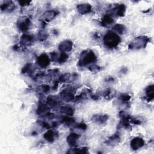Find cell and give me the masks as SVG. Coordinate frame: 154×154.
Listing matches in <instances>:
<instances>
[{
	"label": "cell",
	"instance_id": "cell-1",
	"mask_svg": "<svg viewBox=\"0 0 154 154\" xmlns=\"http://www.w3.org/2000/svg\"><path fill=\"white\" fill-rule=\"evenodd\" d=\"M104 45L109 48H116L120 42L121 39L117 34L113 31H109L103 36Z\"/></svg>",
	"mask_w": 154,
	"mask_h": 154
},
{
	"label": "cell",
	"instance_id": "cell-2",
	"mask_svg": "<svg viewBox=\"0 0 154 154\" xmlns=\"http://www.w3.org/2000/svg\"><path fill=\"white\" fill-rule=\"evenodd\" d=\"M97 61V57L93 51H84L82 52L78 61V65L79 66H85L91 63H93Z\"/></svg>",
	"mask_w": 154,
	"mask_h": 154
},
{
	"label": "cell",
	"instance_id": "cell-3",
	"mask_svg": "<svg viewBox=\"0 0 154 154\" xmlns=\"http://www.w3.org/2000/svg\"><path fill=\"white\" fill-rule=\"evenodd\" d=\"M149 41V38L146 36H140L138 37L131 42L129 45V49H141L145 48L146 45Z\"/></svg>",
	"mask_w": 154,
	"mask_h": 154
},
{
	"label": "cell",
	"instance_id": "cell-4",
	"mask_svg": "<svg viewBox=\"0 0 154 154\" xmlns=\"http://www.w3.org/2000/svg\"><path fill=\"white\" fill-rule=\"evenodd\" d=\"M73 88H67L66 90H63L60 93V96L66 102L72 101L74 99V93L73 92Z\"/></svg>",
	"mask_w": 154,
	"mask_h": 154
},
{
	"label": "cell",
	"instance_id": "cell-5",
	"mask_svg": "<svg viewBox=\"0 0 154 154\" xmlns=\"http://www.w3.org/2000/svg\"><path fill=\"white\" fill-rule=\"evenodd\" d=\"M37 64L38 65L42 68H46L47 67L50 63V59L49 56L43 53L41 54L38 58H37Z\"/></svg>",
	"mask_w": 154,
	"mask_h": 154
},
{
	"label": "cell",
	"instance_id": "cell-6",
	"mask_svg": "<svg viewBox=\"0 0 154 154\" xmlns=\"http://www.w3.org/2000/svg\"><path fill=\"white\" fill-rule=\"evenodd\" d=\"M144 144H145V142L144 140L138 137L134 138L130 143L131 147L134 150H137L138 149H140L144 145Z\"/></svg>",
	"mask_w": 154,
	"mask_h": 154
},
{
	"label": "cell",
	"instance_id": "cell-7",
	"mask_svg": "<svg viewBox=\"0 0 154 154\" xmlns=\"http://www.w3.org/2000/svg\"><path fill=\"white\" fill-rule=\"evenodd\" d=\"M31 25V22L29 18L25 17L23 19L19 20L17 22V27L18 28L22 31H27Z\"/></svg>",
	"mask_w": 154,
	"mask_h": 154
},
{
	"label": "cell",
	"instance_id": "cell-8",
	"mask_svg": "<svg viewBox=\"0 0 154 154\" xmlns=\"http://www.w3.org/2000/svg\"><path fill=\"white\" fill-rule=\"evenodd\" d=\"M73 48V43L70 40H64L60 43L58 46V49L62 52H69Z\"/></svg>",
	"mask_w": 154,
	"mask_h": 154
},
{
	"label": "cell",
	"instance_id": "cell-9",
	"mask_svg": "<svg viewBox=\"0 0 154 154\" xmlns=\"http://www.w3.org/2000/svg\"><path fill=\"white\" fill-rule=\"evenodd\" d=\"M57 137H58V133L56 131H53L52 129L48 130L43 135V138L46 141L50 143L54 141Z\"/></svg>",
	"mask_w": 154,
	"mask_h": 154
},
{
	"label": "cell",
	"instance_id": "cell-10",
	"mask_svg": "<svg viewBox=\"0 0 154 154\" xmlns=\"http://www.w3.org/2000/svg\"><path fill=\"white\" fill-rule=\"evenodd\" d=\"M80 138V135L76 133H72L69 134L66 138L67 143L68 144L72 147H74L76 145L77 141Z\"/></svg>",
	"mask_w": 154,
	"mask_h": 154
},
{
	"label": "cell",
	"instance_id": "cell-11",
	"mask_svg": "<svg viewBox=\"0 0 154 154\" xmlns=\"http://www.w3.org/2000/svg\"><path fill=\"white\" fill-rule=\"evenodd\" d=\"M34 39V37L32 35L28 34H24L20 38V43L23 46H29L31 44Z\"/></svg>",
	"mask_w": 154,
	"mask_h": 154
},
{
	"label": "cell",
	"instance_id": "cell-12",
	"mask_svg": "<svg viewBox=\"0 0 154 154\" xmlns=\"http://www.w3.org/2000/svg\"><path fill=\"white\" fill-rule=\"evenodd\" d=\"M77 10L81 14H85L91 11V6L89 4H82L77 5Z\"/></svg>",
	"mask_w": 154,
	"mask_h": 154
},
{
	"label": "cell",
	"instance_id": "cell-13",
	"mask_svg": "<svg viewBox=\"0 0 154 154\" xmlns=\"http://www.w3.org/2000/svg\"><path fill=\"white\" fill-rule=\"evenodd\" d=\"M57 14L58 12L55 10H48L43 14L42 18L43 19V21L49 22L52 20L53 19H54Z\"/></svg>",
	"mask_w": 154,
	"mask_h": 154
},
{
	"label": "cell",
	"instance_id": "cell-14",
	"mask_svg": "<svg viewBox=\"0 0 154 154\" xmlns=\"http://www.w3.org/2000/svg\"><path fill=\"white\" fill-rule=\"evenodd\" d=\"M108 119V116L106 114H96L94 115L91 118L93 122L99 124H103L105 123Z\"/></svg>",
	"mask_w": 154,
	"mask_h": 154
},
{
	"label": "cell",
	"instance_id": "cell-15",
	"mask_svg": "<svg viewBox=\"0 0 154 154\" xmlns=\"http://www.w3.org/2000/svg\"><path fill=\"white\" fill-rule=\"evenodd\" d=\"M50 110V107L47 105L42 102H40L37 109V113L38 115H44L48 112Z\"/></svg>",
	"mask_w": 154,
	"mask_h": 154
},
{
	"label": "cell",
	"instance_id": "cell-16",
	"mask_svg": "<svg viewBox=\"0 0 154 154\" xmlns=\"http://www.w3.org/2000/svg\"><path fill=\"white\" fill-rule=\"evenodd\" d=\"M120 141V137L119 134L116 133L110 137L105 142L109 146H115Z\"/></svg>",
	"mask_w": 154,
	"mask_h": 154
},
{
	"label": "cell",
	"instance_id": "cell-17",
	"mask_svg": "<svg viewBox=\"0 0 154 154\" xmlns=\"http://www.w3.org/2000/svg\"><path fill=\"white\" fill-rule=\"evenodd\" d=\"M74 112H75V110L70 105L63 106L60 108V112L66 116H72L74 114Z\"/></svg>",
	"mask_w": 154,
	"mask_h": 154
},
{
	"label": "cell",
	"instance_id": "cell-18",
	"mask_svg": "<svg viewBox=\"0 0 154 154\" xmlns=\"http://www.w3.org/2000/svg\"><path fill=\"white\" fill-rule=\"evenodd\" d=\"M46 103L47 105L51 108H56L60 105L59 100L52 96H49V97H48Z\"/></svg>",
	"mask_w": 154,
	"mask_h": 154
},
{
	"label": "cell",
	"instance_id": "cell-19",
	"mask_svg": "<svg viewBox=\"0 0 154 154\" xmlns=\"http://www.w3.org/2000/svg\"><path fill=\"white\" fill-rule=\"evenodd\" d=\"M146 95L148 101L152 100L154 97V87L153 85H150L147 86L145 90Z\"/></svg>",
	"mask_w": 154,
	"mask_h": 154
},
{
	"label": "cell",
	"instance_id": "cell-20",
	"mask_svg": "<svg viewBox=\"0 0 154 154\" xmlns=\"http://www.w3.org/2000/svg\"><path fill=\"white\" fill-rule=\"evenodd\" d=\"M125 10H126V6L124 4H121L117 6L116 8H114L112 10V11L117 16L122 17L125 15Z\"/></svg>",
	"mask_w": 154,
	"mask_h": 154
},
{
	"label": "cell",
	"instance_id": "cell-21",
	"mask_svg": "<svg viewBox=\"0 0 154 154\" xmlns=\"http://www.w3.org/2000/svg\"><path fill=\"white\" fill-rule=\"evenodd\" d=\"M114 22V19L109 14H105L102 19L101 25L103 26H108Z\"/></svg>",
	"mask_w": 154,
	"mask_h": 154
},
{
	"label": "cell",
	"instance_id": "cell-22",
	"mask_svg": "<svg viewBox=\"0 0 154 154\" xmlns=\"http://www.w3.org/2000/svg\"><path fill=\"white\" fill-rule=\"evenodd\" d=\"M60 120L62 123H64L67 126H71L75 123V120L72 117V116H64L62 117Z\"/></svg>",
	"mask_w": 154,
	"mask_h": 154
},
{
	"label": "cell",
	"instance_id": "cell-23",
	"mask_svg": "<svg viewBox=\"0 0 154 154\" xmlns=\"http://www.w3.org/2000/svg\"><path fill=\"white\" fill-rule=\"evenodd\" d=\"M12 1H5L4 4H2L1 5V11H9V10H14V5L12 4Z\"/></svg>",
	"mask_w": 154,
	"mask_h": 154
},
{
	"label": "cell",
	"instance_id": "cell-24",
	"mask_svg": "<svg viewBox=\"0 0 154 154\" xmlns=\"http://www.w3.org/2000/svg\"><path fill=\"white\" fill-rule=\"evenodd\" d=\"M112 29L115 31L114 32H117L119 34H122L125 32L126 27L122 24H116L113 27Z\"/></svg>",
	"mask_w": 154,
	"mask_h": 154
},
{
	"label": "cell",
	"instance_id": "cell-25",
	"mask_svg": "<svg viewBox=\"0 0 154 154\" xmlns=\"http://www.w3.org/2000/svg\"><path fill=\"white\" fill-rule=\"evenodd\" d=\"M73 77H76V76H73L72 77L70 73H64L63 75H62L58 79V81L61 82H66L67 81H73Z\"/></svg>",
	"mask_w": 154,
	"mask_h": 154
},
{
	"label": "cell",
	"instance_id": "cell-26",
	"mask_svg": "<svg viewBox=\"0 0 154 154\" xmlns=\"http://www.w3.org/2000/svg\"><path fill=\"white\" fill-rule=\"evenodd\" d=\"M67 152L68 153L84 154V153H88V149L87 147H81V148H75V149H72V150L71 151H69Z\"/></svg>",
	"mask_w": 154,
	"mask_h": 154
},
{
	"label": "cell",
	"instance_id": "cell-27",
	"mask_svg": "<svg viewBox=\"0 0 154 154\" xmlns=\"http://www.w3.org/2000/svg\"><path fill=\"white\" fill-rule=\"evenodd\" d=\"M90 93V91L88 90H86L84 91H82L79 95H78L76 98H75V100L77 101H81V100H83L85 99H86L87 97V96H88V94Z\"/></svg>",
	"mask_w": 154,
	"mask_h": 154
},
{
	"label": "cell",
	"instance_id": "cell-28",
	"mask_svg": "<svg viewBox=\"0 0 154 154\" xmlns=\"http://www.w3.org/2000/svg\"><path fill=\"white\" fill-rule=\"evenodd\" d=\"M33 65L31 63L26 64L22 70V73H31L33 71Z\"/></svg>",
	"mask_w": 154,
	"mask_h": 154
},
{
	"label": "cell",
	"instance_id": "cell-29",
	"mask_svg": "<svg viewBox=\"0 0 154 154\" xmlns=\"http://www.w3.org/2000/svg\"><path fill=\"white\" fill-rule=\"evenodd\" d=\"M119 100L122 102L123 103H128L129 101L130 100L131 96L127 94H122L119 96Z\"/></svg>",
	"mask_w": 154,
	"mask_h": 154
},
{
	"label": "cell",
	"instance_id": "cell-30",
	"mask_svg": "<svg viewBox=\"0 0 154 154\" xmlns=\"http://www.w3.org/2000/svg\"><path fill=\"white\" fill-rule=\"evenodd\" d=\"M68 58V55L65 52H61L60 56L58 57V58L57 60V62L59 63H63L66 61V60Z\"/></svg>",
	"mask_w": 154,
	"mask_h": 154
},
{
	"label": "cell",
	"instance_id": "cell-31",
	"mask_svg": "<svg viewBox=\"0 0 154 154\" xmlns=\"http://www.w3.org/2000/svg\"><path fill=\"white\" fill-rule=\"evenodd\" d=\"M48 37V34L44 30H41L38 33V38L40 41H43L46 40Z\"/></svg>",
	"mask_w": 154,
	"mask_h": 154
},
{
	"label": "cell",
	"instance_id": "cell-32",
	"mask_svg": "<svg viewBox=\"0 0 154 154\" xmlns=\"http://www.w3.org/2000/svg\"><path fill=\"white\" fill-rule=\"evenodd\" d=\"M114 91H112V90L109 88H108V89H106V90H105L103 91V96L104 97H105L106 98H111L112 97H113L114 96Z\"/></svg>",
	"mask_w": 154,
	"mask_h": 154
},
{
	"label": "cell",
	"instance_id": "cell-33",
	"mask_svg": "<svg viewBox=\"0 0 154 154\" xmlns=\"http://www.w3.org/2000/svg\"><path fill=\"white\" fill-rule=\"evenodd\" d=\"M88 69H89L90 71H91V72H97L99 71V70L101 69V68H100V67H99V66H97V65L93 64V65H91V66H90V67H88Z\"/></svg>",
	"mask_w": 154,
	"mask_h": 154
},
{
	"label": "cell",
	"instance_id": "cell-34",
	"mask_svg": "<svg viewBox=\"0 0 154 154\" xmlns=\"http://www.w3.org/2000/svg\"><path fill=\"white\" fill-rule=\"evenodd\" d=\"M51 55V60L53 61H57V60L58 58V55L57 52H51L50 54Z\"/></svg>",
	"mask_w": 154,
	"mask_h": 154
},
{
	"label": "cell",
	"instance_id": "cell-35",
	"mask_svg": "<svg viewBox=\"0 0 154 154\" xmlns=\"http://www.w3.org/2000/svg\"><path fill=\"white\" fill-rule=\"evenodd\" d=\"M40 88H41L42 91L45 93H46L49 92V91L50 90V87L48 85H42L40 86Z\"/></svg>",
	"mask_w": 154,
	"mask_h": 154
},
{
	"label": "cell",
	"instance_id": "cell-36",
	"mask_svg": "<svg viewBox=\"0 0 154 154\" xmlns=\"http://www.w3.org/2000/svg\"><path fill=\"white\" fill-rule=\"evenodd\" d=\"M76 128H78V129H81V130L84 131V130H85V129H87V125H86L85 123H81L78 124V125H76Z\"/></svg>",
	"mask_w": 154,
	"mask_h": 154
},
{
	"label": "cell",
	"instance_id": "cell-37",
	"mask_svg": "<svg viewBox=\"0 0 154 154\" xmlns=\"http://www.w3.org/2000/svg\"><path fill=\"white\" fill-rule=\"evenodd\" d=\"M40 125L43 127V128H46V129H49L51 127V126L48 123H47V122H45V121H42L41 122H40Z\"/></svg>",
	"mask_w": 154,
	"mask_h": 154
},
{
	"label": "cell",
	"instance_id": "cell-38",
	"mask_svg": "<svg viewBox=\"0 0 154 154\" xmlns=\"http://www.w3.org/2000/svg\"><path fill=\"white\" fill-rule=\"evenodd\" d=\"M19 3L20 4L21 6H25V5H28V4H29V1H19Z\"/></svg>",
	"mask_w": 154,
	"mask_h": 154
}]
</instances>
